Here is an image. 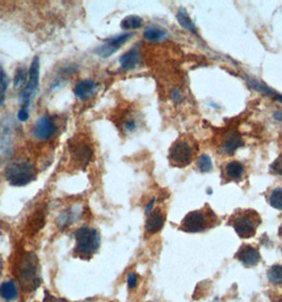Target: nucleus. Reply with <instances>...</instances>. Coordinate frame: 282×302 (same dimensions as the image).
Returning <instances> with one entry per match:
<instances>
[{
  "label": "nucleus",
  "instance_id": "nucleus-1",
  "mask_svg": "<svg viewBox=\"0 0 282 302\" xmlns=\"http://www.w3.org/2000/svg\"><path fill=\"white\" fill-rule=\"evenodd\" d=\"M16 276L23 291L33 292L42 283L40 261L33 252H26L18 260Z\"/></svg>",
  "mask_w": 282,
  "mask_h": 302
},
{
  "label": "nucleus",
  "instance_id": "nucleus-2",
  "mask_svg": "<svg viewBox=\"0 0 282 302\" xmlns=\"http://www.w3.org/2000/svg\"><path fill=\"white\" fill-rule=\"evenodd\" d=\"M199 153V143L192 135L184 134L179 136L169 151V160L175 168H185L189 165Z\"/></svg>",
  "mask_w": 282,
  "mask_h": 302
},
{
  "label": "nucleus",
  "instance_id": "nucleus-3",
  "mask_svg": "<svg viewBox=\"0 0 282 302\" xmlns=\"http://www.w3.org/2000/svg\"><path fill=\"white\" fill-rule=\"evenodd\" d=\"M217 223L216 214L206 205L202 209L188 213L179 225V229L188 233H198L214 227Z\"/></svg>",
  "mask_w": 282,
  "mask_h": 302
},
{
  "label": "nucleus",
  "instance_id": "nucleus-4",
  "mask_svg": "<svg viewBox=\"0 0 282 302\" xmlns=\"http://www.w3.org/2000/svg\"><path fill=\"white\" fill-rule=\"evenodd\" d=\"M231 226L241 238L253 237L261 224V217L254 209L238 210L230 217Z\"/></svg>",
  "mask_w": 282,
  "mask_h": 302
},
{
  "label": "nucleus",
  "instance_id": "nucleus-5",
  "mask_svg": "<svg viewBox=\"0 0 282 302\" xmlns=\"http://www.w3.org/2000/svg\"><path fill=\"white\" fill-rule=\"evenodd\" d=\"M74 251L81 258H90L95 254L101 244V237L96 229L90 227H82L77 229L75 233Z\"/></svg>",
  "mask_w": 282,
  "mask_h": 302
},
{
  "label": "nucleus",
  "instance_id": "nucleus-6",
  "mask_svg": "<svg viewBox=\"0 0 282 302\" xmlns=\"http://www.w3.org/2000/svg\"><path fill=\"white\" fill-rule=\"evenodd\" d=\"M5 178L12 186H27L35 178V171L31 162L25 159H18L7 166L5 170Z\"/></svg>",
  "mask_w": 282,
  "mask_h": 302
},
{
  "label": "nucleus",
  "instance_id": "nucleus-7",
  "mask_svg": "<svg viewBox=\"0 0 282 302\" xmlns=\"http://www.w3.org/2000/svg\"><path fill=\"white\" fill-rule=\"evenodd\" d=\"M40 69H41V63L40 59L35 57L31 63V66L29 68V75H28V82L27 85L20 92V101L22 103V108H27L28 105L30 104L32 97L34 95L38 83H40Z\"/></svg>",
  "mask_w": 282,
  "mask_h": 302
},
{
  "label": "nucleus",
  "instance_id": "nucleus-8",
  "mask_svg": "<svg viewBox=\"0 0 282 302\" xmlns=\"http://www.w3.org/2000/svg\"><path fill=\"white\" fill-rule=\"evenodd\" d=\"M14 147V123L10 118L0 122V150L5 155L13 152Z\"/></svg>",
  "mask_w": 282,
  "mask_h": 302
},
{
  "label": "nucleus",
  "instance_id": "nucleus-9",
  "mask_svg": "<svg viewBox=\"0 0 282 302\" xmlns=\"http://www.w3.org/2000/svg\"><path fill=\"white\" fill-rule=\"evenodd\" d=\"M132 36H133V33H123L121 35L109 38V39H107V41L104 42L103 45L98 48L96 52L102 58H104V59L109 58L111 55H113L114 53L118 51Z\"/></svg>",
  "mask_w": 282,
  "mask_h": 302
},
{
  "label": "nucleus",
  "instance_id": "nucleus-10",
  "mask_svg": "<svg viewBox=\"0 0 282 302\" xmlns=\"http://www.w3.org/2000/svg\"><path fill=\"white\" fill-rule=\"evenodd\" d=\"M236 259H238L243 265L252 267L259 263L261 257L259 249L254 247L252 245L244 244L241 246L240 249L236 253Z\"/></svg>",
  "mask_w": 282,
  "mask_h": 302
},
{
  "label": "nucleus",
  "instance_id": "nucleus-11",
  "mask_svg": "<svg viewBox=\"0 0 282 302\" xmlns=\"http://www.w3.org/2000/svg\"><path fill=\"white\" fill-rule=\"evenodd\" d=\"M166 221V214L160 209L156 208L147 214L145 222V230L147 233L154 234L159 232L164 225Z\"/></svg>",
  "mask_w": 282,
  "mask_h": 302
},
{
  "label": "nucleus",
  "instance_id": "nucleus-12",
  "mask_svg": "<svg viewBox=\"0 0 282 302\" xmlns=\"http://www.w3.org/2000/svg\"><path fill=\"white\" fill-rule=\"evenodd\" d=\"M54 133H56V126L47 116H43L38 119L33 129L34 136L40 140L51 138Z\"/></svg>",
  "mask_w": 282,
  "mask_h": 302
},
{
  "label": "nucleus",
  "instance_id": "nucleus-13",
  "mask_svg": "<svg viewBox=\"0 0 282 302\" xmlns=\"http://www.w3.org/2000/svg\"><path fill=\"white\" fill-rule=\"evenodd\" d=\"M70 153L75 162L82 166L87 164L91 158V150L85 143H74L73 146L70 145Z\"/></svg>",
  "mask_w": 282,
  "mask_h": 302
},
{
  "label": "nucleus",
  "instance_id": "nucleus-14",
  "mask_svg": "<svg viewBox=\"0 0 282 302\" xmlns=\"http://www.w3.org/2000/svg\"><path fill=\"white\" fill-rule=\"evenodd\" d=\"M244 145V141L241 138L238 132H230L223 138L221 152L223 154H233L234 151Z\"/></svg>",
  "mask_w": 282,
  "mask_h": 302
},
{
  "label": "nucleus",
  "instance_id": "nucleus-15",
  "mask_svg": "<svg viewBox=\"0 0 282 302\" xmlns=\"http://www.w3.org/2000/svg\"><path fill=\"white\" fill-rule=\"evenodd\" d=\"M97 83L92 79H82V81L77 82L75 87L73 88V92L75 97L81 100H86L90 98L91 95L95 93L97 89Z\"/></svg>",
  "mask_w": 282,
  "mask_h": 302
},
{
  "label": "nucleus",
  "instance_id": "nucleus-16",
  "mask_svg": "<svg viewBox=\"0 0 282 302\" xmlns=\"http://www.w3.org/2000/svg\"><path fill=\"white\" fill-rule=\"evenodd\" d=\"M224 176L232 181H239L243 178L245 174V168L241 162L239 161H229L224 165Z\"/></svg>",
  "mask_w": 282,
  "mask_h": 302
},
{
  "label": "nucleus",
  "instance_id": "nucleus-17",
  "mask_svg": "<svg viewBox=\"0 0 282 302\" xmlns=\"http://www.w3.org/2000/svg\"><path fill=\"white\" fill-rule=\"evenodd\" d=\"M139 61H140V55L138 53V50L135 49V48H133V49L125 52L119 59L120 66L124 70L134 69L139 64Z\"/></svg>",
  "mask_w": 282,
  "mask_h": 302
},
{
  "label": "nucleus",
  "instance_id": "nucleus-18",
  "mask_svg": "<svg viewBox=\"0 0 282 302\" xmlns=\"http://www.w3.org/2000/svg\"><path fill=\"white\" fill-rule=\"evenodd\" d=\"M0 296L5 301H13L17 297V286L13 281H6L0 285Z\"/></svg>",
  "mask_w": 282,
  "mask_h": 302
},
{
  "label": "nucleus",
  "instance_id": "nucleus-19",
  "mask_svg": "<svg viewBox=\"0 0 282 302\" xmlns=\"http://www.w3.org/2000/svg\"><path fill=\"white\" fill-rule=\"evenodd\" d=\"M143 25V19L139 17L137 15H130L127 16L122 21H121V29L124 31H130V30H136L142 27Z\"/></svg>",
  "mask_w": 282,
  "mask_h": 302
},
{
  "label": "nucleus",
  "instance_id": "nucleus-20",
  "mask_svg": "<svg viewBox=\"0 0 282 302\" xmlns=\"http://www.w3.org/2000/svg\"><path fill=\"white\" fill-rule=\"evenodd\" d=\"M176 17H177L178 23L183 28H185L188 31L193 32V33H197V27L194 26V23L192 22L191 18L189 17V15H188L187 11L184 9V7H181V9L178 10Z\"/></svg>",
  "mask_w": 282,
  "mask_h": 302
},
{
  "label": "nucleus",
  "instance_id": "nucleus-21",
  "mask_svg": "<svg viewBox=\"0 0 282 302\" xmlns=\"http://www.w3.org/2000/svg\"><path fill=\"white\" fill-rule=\"evenodd\" d=\"M269 203L270 205L277 210H282V188L277 187L274 188L269 194Z\"/></svg>",
  "mask_w": 282,
  "mask_h": 302
},
{
  "label": "nucleus",
  "instance_id": "nucleus-22",
  "mask_svg": "<svg viewBox=\"0 0 282 302\" xmlns=\"http://www.w3.org/2000/svg\"><path fill=\"white\" fill-rule=\"evenodd\" d=\"M268 278L271 283L281 285L282 284V265H273L268 272Z\"/></svg>",
  "mask_w": 282,
  "mask_h": 302
},
{
  "label": "nucleus",
  "instance_id": "nucleus-23",
  "mask_svg": "<svg viewBox=\"0 0 282 302\" xmlns=\"http://www.w3.org/2000/svg\"><path fill=\"white\" fill-rule=\"evenodd\" d=\"M9 76H7L5 70L0 65V106H1L5 101V91L9 86Z\"/></svg>",
  "mask_w": 282,
  "mask_h": 302
},
{
  "label": "nucleus",
  "instance_id": "nucleus-24",
  "mask_svg": "<svg viewBox=\"0 0 282 302\" xmlns=\"http://www.w3.org/2000/svg\"><path fill=\"white\" fill-rule=\"evenodd\" d=\"M164 36H166V32H164V30L156 27H150L144 31V37L150 42L160 41V39H162Z\"/></svg>",
  "mask_w": 282,
  "mask_h": 302
},
{
  "label": "nucleus",
  "instance_id": "nucleus-25",
  "mask_svg": "<svg viewBox=\"0 0 282 302\" xmlns=\"http://www.w3.org/2000/svg\"><path fill=\"white\" fill-rule=\"evenodd\" d=\"M197 165L201 172L208 173L212 170V161L208 155H202L198 158Z\"/></svg>",
  "mask_w": 282,
  "mask_h": 302
},
{
  "label": "nucleus",
  "instance_id": "nucleus-26",
  "mask_svg": "<svg viewBox=\"0 0 282 302\" xmlns=\"http://www.w3.org/2000/svg\"><path fill=\"white\" fill-rule=\"evenodd\" d=\"M28 75L29 71L26 70V68L20 67L16 70V75L14 77V87L15 88H20V87L25 84L26 81H28Z\"/></svg>",
  "mask_w": 282,
  "mask_h": 302
},
{
  "label": "nucleus",
  "instance_id": "nucleus-27",
  "mask_svg": "<svg viewBox=\"0 0 282 302\" xmlns=\"http://www.w3.org/2000/svg\"><path fill=\"white\" fill-rule=\"evenodd\" d=\"M76 216V213H74V211L68 210L64 213L61 214V217L59 218V225L60 226H68L69 224H71V223L74 221V217Z\"/></svg>",
  "mask_w": 282,
  "mask_h": 302
},
{
  "label": "nucleus",
  "instance_id": "nucleus-28",
  "mask_svg": "<svg viewBox=\"0 0 282 302\" xmlns=\"http://www.w3.org/2000/svg\"><path fill=\"white\" fill-rule=\"evenodd\" d=\"M272 170L282 176V154L272 164Z\"/></svg>",
  "mask_w": 282,
  "mask_h": 302
},
{
  "label": "nucleus",
  "instance_id": "nucleus-29",
  "mask_svg": "<svg viewBox=\"0 0 282 302\" xmlns=\"http://www.w3.org/2000/svg\"><path fill=\"white\" fill-rule=\"evenodd\" d=\"M137 282H138L137 275L135 273H131L128 276V285H129V288L130 289H135L136 285H137Z\"/></svg>",
  "mask_w": 282,
  "mask_h": 302
},
{
  "label": "nucleus",
  "instance_id": "nucleus-30",
  "mask_svg": "<svg viewBox=\"0 0 282 302\" xmlns=\"http://www.w3.org/2000/svg\"><path fill=\"white\" fill-rule=\"evenodd\" d=\"M17 118H18V120L21 121V122L27 121L28 119H29V113H28L27 108H21V109L18 111Z\"/></svg>",
  "mask_w": 282,
  "mask_h": 302
},
{
  "label": "nucleus",
  "instance_id": "nucleus-31",
  "mask_svg": "<svg viewBox=\"0 0 282 302\" xmlns=\"http://www.w3.org/2000/svg\"><path fill=\"white\" fill-rule=\"evenodd\" d=\"M154 203H155V198H153V200L148 203V205L146 206V209H145V214H148L152 210H153V206H154Z\"/></svg>",
  "mask_w": 282,
  "mask_h": 302
},
{
  "label": "nucleus",
  "instance_id": "nucleus-32",
  "mask_svg": "<svg viewBox=\"0 0 282 302\" xmlns=\"http://www.w3.org/2000/svg\"><path fill=\"white\" fill-rule=\"evenodd\" d=\"M274 117H275L276 119H278V120L282 121V111H276V113L274 114Z\"/></svg>",
  "mask_w": 282,
  "mask_h": 302
},
{
  "label": "nucleus",
  "instance_id": "nucleus-33",
  "mask_svg": "<svg viewBox=\"0 0 282 302\" xmlns=\"http://www.w3.org/2000/svg\"><path fill=\"white\" fill-rule=\"evenodd\" d=\"M44 302H62L61 300L57 299V298H53V297H49L47 300H45Z\"/></svg>",
  "mask_w": 282,
  "mask_h": 302
},
{
  "label": "nucleus",
  "instance_id": "nucleus-34",
  "mask_svg": "<svg viewBox=\"0 0 282 302\" xmlns=\"http://www.w3.org/2000/svg\"><path fill=\"white\" fill-rule=\"evenodd\" d=\"M1 273H2V261L0 259V276H1Z\"/></svg>",
  "mask_w": 282,
  "mask_h": 302
},
{
  "label": "nucleus",
  "instance_id": "nucleus-35",
  "mask_svg": "<svg viewBox=\"0 0 282 302\" xmlns=\"http://www.w3.org/2000/svg\"><path fill=\"white\" fill-rule=\"evenodd\" d=\"M276 98H277V99H278V100H279L280 102H282V95H279V94H277V95H276Z\"/></svg>",
  "mask_w": 282,
  "mask_h": 302
}]
</instances>
